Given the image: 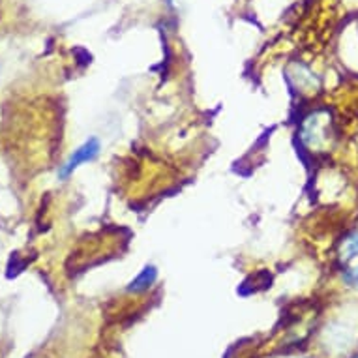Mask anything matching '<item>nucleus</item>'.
<instances>
[{"mask_svg": "<svg viewBox=\"0 0 358 358\" xmlns=\"http://www.w3.org/2000/svg\"><path fill=\"white\" fill-rule=\"evenodd\" d=\"M100 141L96 139V137H90L88 141H85L81 147L73 150L70 158L66 159V164L60 167L59 171V178L60 180H66L68 176L77 169V167H81L83 164H88V162H92V159L98 158V154H100Z\"/></svg>", "mask_w": 358, "mask_h": 358, "instance_id": "obj_1", "label": "nucleus"}, {"mask_svg": "<svg viewBox=\"0 0 358 358\" xmlns=\"http://www.w3.org/2000/svg\"><path fill=\"white\" fill-rule=\"evenodd\" d=\"M156 278H158L156 266H145V268L137 274L136 280L129 283L128 291H131V293H143V291H147V289L156 282Z\"/></svg>", "mask_w": 358, "mask_h": 358, "instance_id": "obj_2", "label": "nucleus"}, {"mask_svg": "<svg viewBox=\"0 0 358 358\" xmlns=\"http://www.w3.org/2000/svg\"><path fill=\"white\" fill-rule=\"evenodd\" d=\"M343 253H345L347 259L358 255V235H352L347 238L345 244H343Z\"/></svg>", "mask_w": 358, "mask_h": 358, "instance_id": "obj_3", "label": "nucleus"}, {"mask_svg": "<svg viewBox=\"0 0 358 358\" xmlns=\"http://www.w3.org/2000/svg\"><path fill=\"white\" fill-rule=\"evenodd\" d=\"M343 280H345L351 287H358V266H355L351 271H347L345 274H343Z\"/></svg>", "mask_w": 358, "mask_h": 358, "instance_id": "obj_4", "label": "nucleus"}]
</instances>
